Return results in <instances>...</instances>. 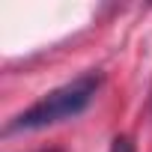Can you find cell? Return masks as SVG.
<instances>
[{
  "label": "cell",
  "instance_id": "3957f363",
  "mask_svg": "<svg viewBox=\"0 0 152 152\" xmlns=\"http://www.w3.org/2000/svg\"><path fill=\"white\" fill-rule=\"evenodd\" d=\"M48 152H60V149H48Z\"/></svg>",
  "mask_w": 152,
  "mask_h": 152
},
{
  "label": "cell",
  "instance_id": "7a4b0ae2",
  "mask_svg": "<svg viewBox=\"0 0 152 152\" xmlns=\"http://www.w3.org/2000/svg\"><path fill=\"white\" fill-rule=\"evenodd\" d=\"M110 152H134V143H131V137H125V134L113 137V143H110Z\"/></svg>",
  "mask_w": 152,
  "mask_h": 152
},
{
  "label": "cell",
  "instance_id": "6da1fadb",
  "mask_svg": "<svg viewBox=\"0 0 152 152\" xmlns=\"http://www.w3.org/2000/svg\"><path fill=\"white\" fill-rule=\"evenodd\" d=\"M99 84H102V75L87 72L81 78L51 90L45 99L30 104L24 113H18L6 125V131H36V128H45V125H54V122H63V119H72V116L84 113L90 107V102L96 99Z\"/></svg>",
  "mask_w": 152,
  "mask_h": 152
}]
</instances>
